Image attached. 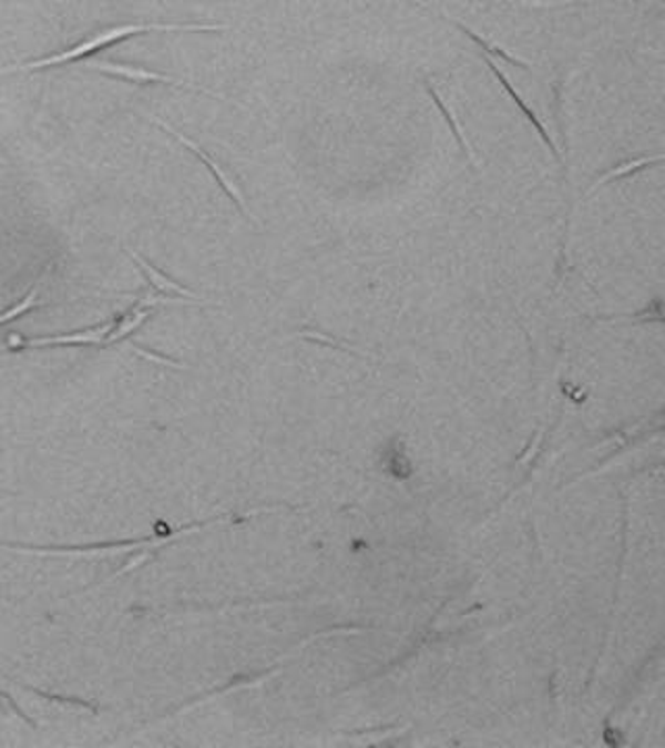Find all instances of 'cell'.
Listing matches in <instances>:
<instances>
[{"instance_id":"cell-1","label":"cell","mask_w":665,"mask_h":748,"mask_svg":"<svg viewBox=\"0 0 665 748\" xmlns=\"http://www.w3.org/2000/svg\"><path fill=\"white\" fill-rule=\"evenodd\" d=\"M227 30V25H218V23H130V25H116L111 30L94 33L92 38L83 40L78 47L73 49L63 50L59 54H50L47 59H38V61H30V63H19V65L0 66V75H16V73H32V71H40V69H49L54 65H66L73 61H80L83 57L92 54L94 50L104 49L109 44H115L119 40L132 38L137 33L150 32H223Z\"/></svg>"},{"instance_id":"cell-2","label":"cell","mask_w":665,"mask_h":748,"mask_svg":"<svg viewBox=\"0 0 665 748\" xmlns=\"http://www.w3.org/2000/svg\"><path fill=\"white\" fill-rule=\"evenodd\" d=\"M218 522H225V520H213V522H200V524H187V526H182L177 531L168 529L165 532H154L150 536H142V539H133V541H100V543H90V545H57V547H50V545H25V543H2L0 541V549H7V551H16V553H28V555H44V557H57V555H66V557H85V555H96V553H123V551H132V549H156L163 547L166 543L180 539V536H185L190 532L202 531L206 526H213V524H218Z\"/></svg>"},{"instance_id":"cell-3","label":"cell","mask_w":665,"mask_h":748,"mask_svg":"<svg viewBox=\"0 0 665 748\" xmlns=\"http://www.w3.org/2000/svg\"><path fill=\"white\" fill-rule=\"evenodd\" d=\"M85 66H88V69H94V71H100V73H104V75L125 80V82L166 83V85H180V88H185V90H196V92L208 94V96H218L216 92H211V90H206V88H202V85L183 82V80L171 78V75L158 73V71H150L146 66L125 65V63H115V61H90Z\"/></svg>"},{"instance_id":"cell-4","label":"cell","mask_w":665,"mask_h":748,"mask_svg":"<svg viewBox=\"0 0 665 748\" xmlns=\"http://www.w3.org/2000/svg\"><path fill=\"white\" fill-rule=\"evenodd\" d=\"M154 123H156V125H161V127H163L166 133H171V135H173L177 142H182L185 148L192 150V152L198 156L200 161L204 163V166H206V168L213 173V177H215L216 183H218V185L223 187V192H225V194H227V196L233 199V204L239 208V213L246 216V218H252V215H249L248 211V204H246V198H244V194H242L239 185L235 183V180H233L232 175H229V173H227L223 166L216 163L215 158H213L211 154H206L204 150L200 148L196 142H192L187 135H183L180 130L171 127V125L165 123V121H158V119H154Z\"/></svg>"},{"instance_id":"cell-5","label":"cell","mask_w":665,"mask_h":748,"mask_svg":"<svg viewBox=\"0 0 665 748\" xmlns=\"http://www.w3.org/2000/svg\"><path fill=\"white\" fill-rule=\"evenodd\" d=\"M116 320H109L94 329L85 331L66 332V335H49V337H32V339H19L11 337L7 341V348H50V346H104L109 332L113 331Z\"/></svg>"},{"instance_id":"cell-6","label":"cell","mask_w":665,"mask_h":748,"mask_svg":"<svg viewBox=\"0 0 665 748\" xmlns=\"http://www.w3.org/2000/svg\"><path fill=\"white\" fill-rule=\"evenodd\" d=\"M481 59L484 61V65L489 66V71L493 73V78L498 80L499 83H501V88L508 92V96L510 99L514 100L515 106L520 109V113L522 115L526 116V121L531 123L532 130L534 132L539 133V137H541V142L545 144V148L551 152V156L562 165V168H564V156H562V150L557 148V144H555V140L551 137V133H549L548 127H545V123L539 119V115L532 111L531 106L526 104V100L522 99L518 92H515L514 85H512V82L508 80V75L499 69L498 63L491 59V57H487V54H482L481 52Z\"/></svg>"},{"instance_id":"cell-7","label":"cell","mask_w":665,"mask_h":748,"mask_svg":"<svg viewBox=\"0 0 665 748\" xmlns=\"http://www.w3.org/2000/svg\"><path fill=\"white\" fill-rule=\"evenodd\" d=\"M424 90H427V94L431 96L432 102H434V106L439 109V113H441L443 119H446V123H448L449 130H451V133H453V137H456V142H458V146H460V150H462V154H464L468 165H470L472 171H477L479 161H477L474 148H472V146H470V142L466 140L464 132H462V127H460L458 119H456V115H453V111L449 109L448 104H446V100L441 99V94H439V92H437V88L432 85L431 78H427V80H424Z\"/></svg>"},{"instance_id":"cell-8","label":"cell","mask_w":665,"mask_h":748,"mask_svg":"<svg viewBox=\"0 0 665 748\" xmlns=\"http://www.w3.org/2000/svg\"><path fill=\"white\" fill-rule=\"evenodd\" d=\"M127 252H130V256H132L133 260H135V265L140 266L144 273H146V277H149L150 285L154 287V289H158V291H166V294H175V296H180V298H187V299H196V301H202V299L194 294V291H190L187 287H183L182 283L173 281L171 277H166L165 273H161L158 268H154V266L150 265L149 260L146 258H142L135 249L127 248Z\"/></svg>"},{"instance_id":"cell-9","label":"cell","mask_w":665,"mask_h":748,"mask_svg":"<svg viewBox=\"0 0 665 748\" xmlns=\"http://www.w3.org/2000/svg\"><path fill=\"white\" fill-rule=\"evenodd\" d=\"M449 21L460 30V32L464 33L466 38H470L479 49H481L482 54H487V57H499V59H503L505 63H510V65H515V66H522V69H531V63L529 61H524V59H520V57H515V54H512L510 50L503 49L501 44H498V42H491L489 38H484V35H481V33L472 32L468 25H464L462 21H456V19H451V17H448Z\"/></svg>"},{"instance_id":"cell-10","label":"cell","mask_w":665,"mask_h":748,"mask_svg":"<svg viewBox=\"0 0 665 748\" xmlns=\"http://www.w3.org/2000/svg\"><path fill=\"white\" fill-rule=\"evenodd\" d=\"M662 161H664V156H662V154H655V156H643V158H634V161H626V163L615 166V168H612L610 173H605V175H601L598 180H595L593 185L586 189L584 198H591V196H593L597 189H601V187H603V185H607V183L615 182V180H622V177H628V175H634V173H638V171H643V168H647V166L659 165Z\"/></svg>"},{"instance_id":"cell-11","label":"cell","mask_w":665,"mask_h":748,"mask_svg":"<svg viewBox=\"0 0 665 748\" xmlns=\"http://www.w3.org/2000/svg\"><path fill=\"white\" fill-rule=\"evenodd\" d=\"M152 312H154V308L140 306V304L135 301V306H133L132 310L123 316V318L116 320L113 331L109 332V337H106V341H104V346H113V344H119V341H125V339L130 337V332L135 331L142 322L149 320V316H152Z\"/></svg>"},{"instance_id":"cell-12","label":"cell","mask_w":665,"mask_h":748,"mask_svg":"<svg viewBox=\"0 0 665 748\" xmlns=\"http://www.w3.org/2000/svg\"><path fill=\"white\" fill-rule=\"evenodd\" d=\"M13 684H17L19 688L32 693L33 697L44 698V700H50V703H57V705H63V707H71V709H82V711H88V714L99 715L100 709L96 703H90V700H83V698L75 697H61V695H50L47 690H38L33 688L30 684H23V682L13 680Z\"/></svg>"},{"instance_id":"cell-13","label":"cell","mask_w":665,"mask_h":748,"mask_svg":"<svg viewBox=\"0 0 665 748\" xmlns=\"http://www.w3.org/2000/svg\"><path fill=\"white\" fill-rule=\"evenodd\" d=\"M156 555H158V551H154V549H142V553H140V555L132 557L127 564L123 565L121 570H116L115 574H113V576H109V578H106L104 582H115L116 578H121L123 574H130V572H133V570H137L140 565L149 564V562H152Z\"/></svg>"},{"instance_id":"cell-14","label":"cell","mask_w":665,"mask_h":748,"mask_svg":"<svg viewBox=\"0 0 665 748\" xmlns=\"http://www.w3.org/2000/svg\"><path fill=\"white\" fill-rule=\"evenodd\" d=\"M518 7H529V9H562V7H570L576 4L581 0H510Z\"/></svg>"},{"instance_id":"cell-15","label":"cell","mask_w":665,"mask_h":748,"mask_svg":"<svg viewBox=\"0 0 665 748\" xmlns=\"http://www.w3.org/2000/svg\"><path fill=\"white\" fill-rule=\"evenodd\" d=\"M127 341V339H125ZM127 346L137 353V356H142V358H146V360H150V362H156V365H165V366H171V368H183L180 362H175V360H171V358H165V356H158V353H152V351H149V349L140 348L137 344H133V341H127Z\"/></svg>"},{"instance_id":"cell-16","label":"cell","mask_w":665,"mask_h":748,"mask_svg":"<svg viewBox=\"0 0 665 748\" xmlns=\"http://www.w3.org/2000/svg\"><path fill=\"white\" fill-rule=\"evenodd\" d=\"M0 703L9 705V711H11V714H16L17 717L21 719V721H25V724H28L30 728H33V730L38 728V724H35V721H32V719H30L28 715L23 714V711H21V709L17 707L16 703H13V698H11V695H9V693H7V690H4L2 686H0Z\"/></svg>"}]
</instances>
